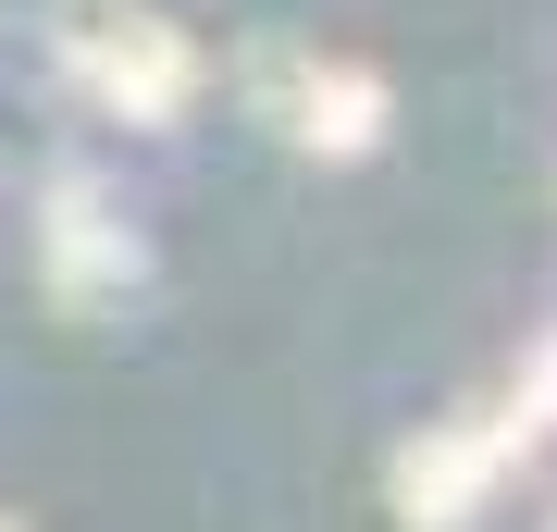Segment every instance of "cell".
Masks as SVG:
<instances>
[{"mask_svg": "<svg viewBox=\"0 0 557 532\" xmlns=\"http://www.w3.org/2000/svg\"><path fill=\"white\" fill-rule=\"evenodd\" d=\"M87 87H100V99H124V112H174V99H186V50L161 38V25H137V38L87 50Z\"/></svg>", "mask_w": 557, "mask_h": 532, "instance_id": "6da1fadb", "label": "cell"}, {"mask_svg": "<svg viewBox=\"0 0 557 532\" xmlns=\"http://www.w3.org/2000/svg\"><path fill=\"white\" fill-rule=\"evenodd\" d=\"M310 137H322V149H372V137H384V87H372V75H322V87H310Z\"/></svg>", "mask_w": 557, "mask_h": 532, "instance_id": "7a4b0ae2", "label": "cell"}]
</instances>
